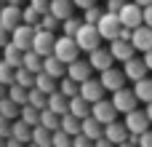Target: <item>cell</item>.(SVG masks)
<instances>
[{"mask_svg": "<svg viewBox=\"0 0 152 147\" xmlns=\"http://www.w3.org/2000/svg\"><path fill=\"white\" fill-rule=\"evenodd\" d=\"M75 40H77V46H80V51H94L96 46H102V32H99V27L96 24H91V21H86L83 19V24H80V29L75 32Z\"/></svg>", "mask_w": 152, "mask_h": 147, "instance_id": "1", "label": "cell"}, {"mask_svg": "<svg viewBox=\"0 0 152 147\" xmlns=\"http://www.w3.org/2000/svg\"><path fill=\"white\" fill-rule=\"evenodd\" d=\"M53 54L64 62V64H69V62H75L77 56H80V46H77V40H75V35H64L61 32V37H56V46H53Z\"/></svg>", "mask_w": 152, "mask_h": 147, "instance_id": "2", "label": "cell"}, {"mask_svg": "<svg viewBox=\"0 0 152 147\" xmlns=\"http://www.w3.org/2000/svg\"><path fill=\"white\" fill-rule=\"evenodd\" d=\"M96 27L102 32V40H115L120 35V29H123V21H120V16L115 11H104V16L96 21Z\"/></svg>", "mask_w": 152, "mask_h": 147, "instance_id": "3", "label": "cell"}, {"mask_svg": "<svg viewBox=\"0 0 152 147\" xmlns=\"http://www.w3.org/2000/svg\"><path fill=\"white\" fill-rule=\"evenodd\" d=\"M118 16H120V21H123V27H128V29H134V27H139L142 21H144V8L136 3V0H126V5L118 11Z\"/></svg>", "mask_w": 152, "mask_h": 147, "instance_id": "4", "label": "cell"}, {"mask_svg": "<svg viewBox=\"0 0 152 147\" xmlns=\"http://www.w3.org/2000/svg\"><path fill=\"white\" fill-rule=\"evenodd\" d=\"M99 80H102V86H104V91H118V88H123L126 86V70L123 67H107V70H102V75H99Z\"/></svg>", "mask_w": 152, "mask_h": 147, "instance_id": "5", "label": "cell"}, {"mask_svg": "<svg viewBox=\"0 0 152 147\" xmlns=\"http://www.w3.org/2000/svg\"><path fill=\"white\" fill-rule=\"evenodd\" d=\"M126 126H128L131 134H142V131H147V129L152 126L150 115H147V107H144V110H142V107L128 110V112H126Z\"/></svg>", "mask_w": 152, "mask_h": 147, "instance_id": "6", "label": "cell"}, {"mask_svg": "<svg viewBox=\"0 0 152 147\" xmlns=\"http://www.w3.org/2000/svg\"><path fill=\"white\" fill-rule=\"evenodd\" d=\"M53 46H56V35L51 29H43L40 24L35 27V40H32V48L40 54V56H48L53 54Z\"/></svg>", "mask_w": 152, "mask_h": 147, "instance_id": "7", "label": "cell"}, {"mask_svg": "<svg viewBox=\"0 0 152 147\" xmlns=\"http://www.w3.org/2000/svg\"><path fill=\"white\" fill-rule=\"evenodd\" d=\"M112 104L118 107V112H128V110H134V107H139V96H136V91L134 88H118V91H112Z\"/></svg>", "mask_w": 152, "mask_h": 147, "instance_id": "8", "label": "cell"}, {"mask_svg": "<svg viewBox=\"0 0 152 147\" xmlns=\"http://www.w3.org/2000/svg\"><path fill=\"white\" fill-rule=\"evenodd\" d=\"M91 115L107 126V123L118 121V107L112 104V99H104V96H102L99 102H94V104H91Z\"/></svg>", "mask_w": 152, "mask_h": 147, "instance_id": "9", "label": "cell"}, {"mask_svg": "<svg viewBox=\"0 0 152 147\" xmlns=\"http://www.w3.org/2000/svg\"><path fill=\"white\" fill-rule=\"evenodd\" d=\"M32 40H35V27H32V24L21 21V24H16V27L11 29V43H16L21 51L32 48Z\"/></svg>", "mask_w": 152, "mask_h": 147, "instance_id": "10", "label": "cell"}, {"mask_svg": "<svg viewBox=\"0 0 152 147\" xmlns=\"http://www.w3.org/2000/svg\"><path fill=\"white\" fill-rule=\"evenodd\" d=\"M110 51H112L115 62H126V59L136 56V46L131 43V37H120V35L115 40H110Z\"/></svg>", "mask_w": 152, "mask_h": 147, "instance_id": "11", "label": "cell"}, {"mask_svg": "<svg viewBox=\"0 0 152 147\" xmlns=\"http://www.w3.org/2000/svg\"><path fill=\"white\" fill-rule=\"evenodd\" d=\"M131 43H134L136 51H142V54L150 51L152 48V27L144 24V21H142L139 27H134V29H131Z\"/></svg>", "mask_w": 152, "mask_h": 147, "instance_id": "12", "label": "cell"}, {"mask_svg": "<svg viewBox=\"0 0 152 147\" xmlns=\"http://www.w3.org/2000/svg\"><path fill=\"white\" fill-rule=\"evenodd\" d=\"M88 62H91V67L94 70H107V67H112L115 64V56H112V51L110 48H104V46H96L94 51H88Z\"/></svg>", "mask_w": 152, "mask_h": 147, "instance_id": "13", "label": "cell"}, {"mask_svg": "<svg viewBox=\"0 0 152 147\" xmlns=\"http://www.w3.org/2000/svg\"><path fill=\"white\" fill-rule=\"evenodd\" d=\"M128 126H126V121H112V123H107L104 126V137L112 142V145H126L128 142Z\"/></svg>", "mask_w": 152, "mask_h": 147, "instance_id": "14", "label": "cell"}, {"mask_svg": "<svg viewBox=\"0 0 152 147\" xmlns=\"http://www.w3.org/2000/svg\"><path fill=\"white\" fill-rule=\"evenodd\" d=\"M123 70H126V78L131 80V83H136L139 78H144L150 70H147V62L144 59H139V56H131V59H126L123 62Z\"/></svg>", "mask_w": 152, "mask_h": 147, "instance_id": "15", "label": "cell"}, {"mask_svg": "<svg viewBox=\"0 0 152 147\" xmlns=\"http://www.w3.org/2000/svg\"><path fill=\"white\" fill-rule=\"evenodd\" d=\"M67 75H69L72 80H77V83H83V80H88V78L94 75V67H91V62H83V59L77 56L75 62L67 64Z\"/></svg>", "mask_w": 152, "mask_h": 147, "instance_id": "16", "label": "cell"}, {"mask_svg": "<svg viewBox=\"0 0 152 147\" xmlns=\"http://www.w3.org/2000/svg\"><path fill=\"white\" fill-rule=\"evenodd\" d=\"M80 96H83V99H88L91 104H94V102H99V99L104 96V86H102V80H96V78L83 80V83H80Z\"/></svg>", "mask_w": 152, "mask_h": 147, "instance_id": "17", "label": "cell"}, {"mask_svg": "<svg viewBox=\"0 0 152 147\" xmlns=\"http://www.w3.org/2000/svg\"><path fill=\"white\" fill-rule=\"evenodd\" d=\"M21 8H24V5L5 3V5L0 8V24H3V27H8V29H13L16 24H21Z\"/></svg>", "mask_w": 152, "mask_h": 147, "instance_id": "18", "label": "cell"}, {"mask_svg": "<svg viewBox=\"0 0 152 147\" xmlns=\"http://www.w3.org/2000/svg\"><path fill=\"white\" fill-rule=\"evenodd\" d=\"M43 70H45L48 75H53L56 80L67 75V64H64V62H61L56 54H48V56H43Z\"/></svg>", "mask_w": 152, "mask_h": 147, "instance_id": "19", "label": "cell"}, {"mask_svg": "<svg viewBox=\"0 0 152 147\" xmlns=\"http://www.w3.org/2000/svg\"><path fill=\"white\" fill-rule=\"evenodd\" d=\"M48 107H51L53 112L64 115V112L69 110V96H64V94L56 88V91H51V94H48Z\"/></svg>", "mask_w": 152, "mask_h": 147, "instance_id": "20", "label": "cell"}, {"mask_svg": "<svg viewBox=\"0 0 152 147\" xmlns=\"http://www.w3.org/2000/svg\"><path fill=\"white\" fill-rule=\"evenodd\" d=\"M86 137H91V139H99L102 134H104V123L102 121H96L94 115H86L83 118V129H80Z\"/></svg>", "mask_w": 152, "mask_h": 147, "instance_id": "21", "label": "cell"}, {"mask_svg": "<svg viewBox=\"0 0 152 147\" xmlns=\"http://www.w3.org/2000/svg\"><path fill=\"white\" fill-rule=\"evenodd\" d=\"M11 137H16L19 142H32V126H29L27 121L16 118V121L11 123Z\"/></svg>", "mask_w": 152, "mask_h": 147, "instance_id": "22", "label": "cell"}, {"mask_svg": "<svg viewBox=\"0 0 152 147\" xmlns=\"http://www.w3.org/2000/svg\"><path fill=\"white\" fill-rule=\"evenodd\" d=\"M35 86H37L43 94H51V91H56V88H59V80H56L53 75H48L45 70H40V72L35 75Z\"/></svg>", "mask_w": 152, "mask_h": 147, "instance_id": "23", "label": "cell"}, {"mask_svg": "<svg viewBox=\"0 0 152 147\" xmlns=\"http://www.w3.org/2000/svg\"><path fill=\"white\" fill-rule=\"evenodd\" d=\"M69 112L77 118H86V115H91V102L83 99L80 94H75V96H69Z\"/></svg>", "mask_w": 152, "mask_h": 147, "instance_id": "24", "label": "cell"}, {"mask_svg": "<svg viewBox=\"0 0 152 147\" xmlns=\"http://www.w3.org/2000/svg\"><path fill=\"white\" fill-rule=\"evenodd\" d=\"M56 19H67V16H72V11H75V3L72 0H51V8H48Z\"/></svg>", "mask_w": 152, "mask_h": 147, "instance_id": "25", "label": "cell"}, {"mask_svg": "<svg viewBox=\"0 0 152 147\" xmlns=\"http://www.w3.org/2000/svg\"><path fill=\"white\" fill-rule=\"evenodd\" d=\"M134 91H136V96H139V102L142 104H147V102H152V78H139L136 83H134Z\"/></svg>", "mask_w": 152, "mask_h": 147, "instance_id": "26", "label": "cell"}, {"mask_svg": "<svg viewBox=\"0 0 152 147\" xmlns=\"http://www.w3.org/2000/svg\"><path fill=\"white\" fill-rule=\"evenodd\" d=\"M3 59L13 67H21V59H24V51L16 46V43H5L3 46Z\"/></svg>", "mask_w": 152, "mask_h": 147, "instance_id": "27", "label": "cell"}, {"mask_svg": "<svg viewBox=\"0 0 152 147\" xmlns=\"http://www.w3.org/2000/svg\"><path fill=\"white\" fill-rule=\"evenodd\" d=\"M21 64H24L27 70H32V72L37 75V72L43 70V56H40V54H37L35 48H27V51H24V59H21Z\"/></svg>", "mask_w": 152, "mask_h": 147, "instance_id": "28", "label": "cell"}, {"mask_svg": "<svg viewBox=\"0 0 152 147\" xmlns=\"http://www.w3.org/2000/svg\"><path fill=\"white\" fill-rule=\"evenodd\" d=\"M40 126H45L48 131H56V129L61 126V115L53 112L51 107H43V112H40Z\"/></svg>", "mask_w": 152, "mask_h": 147, "instance_id": "29", "label": "cell"}, {"mask_svg": "<svg viewBox=\"0 0 152 147\" xmlns=\"http://www.w3.org/2000/svg\"><path fill=\"white\" fill-rule=\"evenodd\" d=\"M61 129H64L67 134H72V137H75V134L83 129V118H77V115H72V112L67 110V112L61 115Z\"/></svg>", "mask_w": 152, "mask_h": 147, "instance_id": "30", "label": "cell"}, {"mask_svg": "<svg viewBox=\"0 0 152 147\" xmlns=\"http://www.w3.org/2000/svg\"><path fill=\"white\" fill-rule=\"evenodd\" d=\"M19 112H21V104H16L8 94L0 99V115H5V118H11V121H16L19 118Z\"/></svg>", "mask_w": 152, "mask_h": 147, "instance_id": "31", "label": "cell"}, {"mask_svg": "<svg viewBox=\"0 0 152 147\" xmlns=\"http://www.w3.org/2000/svg\"><path fill=\"white\" fill-rule=\"evenodd\" d=\"M40 112H43L40 107H35V104H29V102H27V104H21L19 118H21V121H27L29 126H37V123H40Z\"/></svg>", "mask_w": 152, "mask_h": 147, "instance_id": "32", "label": "cell"}, {"mask_svg": "<svg viewBox=\"0 0 152 147\" xmlns=\"http://www.w3.org/2000/svg\"><path fill=\"white\" fill-rule=\"evenodd\" d=\"M13 83H19V86H24V88H32V86H35V72L27 70L24 64L16 67V78H13Z\"/></svg>", "mask_w": 152, "mask_h": 147, "instance_id": "33", "label": "cell"}, {"mask_svg": "<svg viewBox=\"0 0 152 147\" xmlns=\"http://www.w3.org/2000/svg\"><path fill=\"white\" fill-rule=\"evenodd\" d=\"M59 91L64 96H75V94H80V83L72 80L69 75H64V78H59Z\"/></svg>", "mask_w": 152, "mask_h": 147, "instance_id": "34", "label": "cell"}, {"mask_svg": "<svg viewBox=\"0 0 152 147\" xmlns=\"http://www.w3.org/2000/svg\"><path fill=\"white\" fill-rule=\"evenodd\" d=\"M27 102L43 110V107H48V94H43V91H40L37 86H32V88L27 91Z\"/></svg>", "mask_w": 152, "mask_h": 147, "instance_id": "35", "label": "cell"}, {"mask_svg": "<svg viewBox=\"0 0 152 147\" xmlns=\"http://www.w3.org/2000/svg\"><path fill=\"white\" fill-rule=\"evenodd\" d=\"M32 142L35 145H40V147H48L51 145V131L45 129V126H32Z\"/></svg>", "mask_w": 152, "mask_h": 147, "instance_id": "36", "label": "cell"}, {"mask_svg": "<svg viewBox=\"0 0 152 147\" xmlns=\"http://www.w3.org/2000/svg\"><path fill=\"white\" fill-rule=\"evenodd\" d=\"M51 145L53 147H69L72 145V134H67V131L59 126L56 131H51Z\"/></svg>", "mask_w": 152, "mask_h": 147, "instance_id": "37", "label": "cell"}, {"mask_svg": "<svg viewBox=\"0 0 152 147\" xmlns=\"http://www.w3.org/2000/svg\"><path fill=\"white\" fill-rule=\"evenodd\" d=\"M40 16H43V13H40L35 5H24V8H21V21H27V24H32V27L40 24Z\"/></svg>", "mask_w": 152, "mask_h": 147, "instance_id": "38", "label": "cell"}, {"mask_svg": "<svg viewBox=\"0 0 152 147\" xmlns=\"http://www.w3.org/2000/svg\"><path fill=\"white\" fill-rule=\"evenodd\" d=\"M27 91H29V88H24V86H19V83H11V86H8V96H11L16 104H27Z\"/></svg>", "mask_w": 152, "mask_h": 147, "instance_id": "39", "label": "cell"}, {"mask_svg": "<svg viewBox=\"0 0 152 147\" xmlns=\"http://www.w3.org/2000/svg\"><path fill=\"white\" fill-rule=\"evenodd\" d=\"M13 78H16V67H13V64H8L5 59H0V80H3L5 86H11V83H13Z\"/></svg>", "mask_w": 152, "mask_h": 147, "instance_id": "40", "label": "cell"}, {"mask_svg": "<svg viewBox=\"0 0 152 147\" xmlns=\"http://www.w3.org/2000/svg\"><path fill=\"white\" fill-rule=\"evenodd\" d=\"M40 27H43V29H51V32H56V29L61 27V19H56L51 11H45V13L40 16Z\"/></svg>", "mask_w": 152, "mask_h": 147, "instance_id": "41", "label": "cell"}, {"mask_svg": "<svg viewBox=\"0 0 152 147\" xmlns=\"http://www.w3.org/2000/svg\"><path fill=\"white\" fill-rule=\"evenodd\" d=\"M104 11H107V8H102V5L96 3V5H91V8H86V11H83V19H86V21H91V24H96V21L104 16Z\"/></svg>", "mask_w": 152, "mask_h": 147, "instance_id": "42", "label": "cell"}, {"mask_svg": "<svg viewBox=\"0 0 152 147\" xmlns=\"http://www.w3.org/2000/svg\"><path fill=\"white\" fill-rule=\"evenodd\" d=\"M80 24H83V19H75V16H67V19L61 21V32H64V35H75V32L80 29Z\"/></svg>", "mask_w": 152, "mask_h": 147, "instance_id": "43", "label": "cell"}, {"mask_svg": "<svg viewBox=\"0 0 152 147\" xmlns=\"http://www.w3.org/2000/svg\"><path fill=\"white\" fill-rule=\"evenodd\" d=\"M72 145H75V147H88V145H94V139H91V137H86L83 131H77V134L72 137Z\"/></svg>", "mask_w": 152, "mask_h": 147, "instance_id": "44", "label": "cell"}, {"mask_svg": "<svg viewBox=\"0 0 152 147\" xmlns=\"http://www.w3.org/2000/svg\"><path fill=\"white\" fill-rule=\"evenodd\" d=\"M104 3H107L104 8H107V11H115V13H118V11L126 5V0H104Z\"/></svg>", "mask_w": 152, "mask_h": 147, "instance_id": "45", "label": "cell"}, {"mask_svg": "<svg viewBox=\"0 0 152 147\" xmlns=\"http://www.w3.org/2000/svg\"><path fill=\"white\" fill-rule=\"evenodd\" d=\"M29 5H35L40 13H45V11L51 8V0H29Z\"/></svg>", "mask_w": 152, "mask_h": 147, "instance_id": "46", "label": "cell"}, {"mask_svg": "<svg viewBox=\"0 0 152 147\" xmlns=\"http://www.w3.org/2000/svg\"><path fill=\"white\" fill-rule=\"evenodd\" d=\"M139 145H144V147H152V131H150V129L139 134Z\"/></svg>", "mask_w": 152, "mask_h": 147, "instance_id": "47", "label": "cell"}, {"mask_svg": "<svg viewBox=\"0 0 152 147\" xmlns=\"http://www.w3.org/2000/svg\"><path fill=\"white\" fill-rule=\"evenodd\" d=\"M5 43H11V29H8V27H3V24H0V48H3V46H5Z\"/></svg>", "mask_w": 152, "mask_h": 147, "instance_id": "48", "label": "cell"}, {"mask_svg": "<svg viewBox=\"0 0 152 147\" xmlns=\"http://www.w3.org/2000/svg\"><path fill=\"white\" fill-rule=\"evenodd\" d=\"M75 3V8H80V11H86V8H91V5H96L99 0H72Z\"/></svg>", "mask_w": 152, "mask_h": 147, "instance_id": "49", "label": "cell"}, {"mask_svg": "<svg viewBox=\"0 0 152 147\" xmlns=\"http://www.w3.org/2000/svg\"><path fill=\"white\" fill-rule=\"evenodd\" d=\"M144 24H150V27H152V3H150V5H144Z\"/></svg>", "mask_w": 152, "mask_h": 147, "instance_id": "50", "label": "cell"}, {"mask_svg": "<svg viewBox=\"0 0 152 147\" xmlns=\"http://www.w3.org/2000/svg\"><path fill=\"white\" fill-rule=\"evenodd\" d=\"M142 59L147 62V70L152 72V48H150V51H144V56H142Z\"/></svg>", "mask_w": 152, "mask_h": 147, "instance_id": "51", "label": "cell"}, {"mask_svg": "<svg viewBox=\"0 0 152 147\" xmlns=\"http://www.w3.org/2000/svg\"><path fill=\"white\" fill-rule=\"evenodd\" d=\"M5 94H8V86H5V83H3V80H0V99H3V96H5Z\"/></svg>", "mask_w": 152, "mask_h": 147, "instance_id": "52", "label": "cell"}, {"mask_svg": "<svg viewBox=\"0 0 152 147\" xmlns=\"http://www.w3.org/2000/svg\"><path fill=\"white\" fill-rule=\"evenodd\" d=\"M147 115H150V121H152V102H147Z\"/></svg>", "mask_w": 152, "mask_h": 147, "instance_id": "53", "label": "cell"}, {"mask_svg": "<svg viewBox=\"0 0 152 147\" xmlns=\"http://www.w3.org/2000/svg\"><path fill=\"white\" fill-rule=\"evenodd\" d=\"M136 3H139V5H142V8H144V5H150L152 0H136Z\"/></svg>", "mask_w": 152, "mask_h": 147, "instance_id": "54", "label": "cell"}, {"mask_svg": "<svg viewBox=\"0 0 152 147\" xmlns=\"http://www.w3.org/2000/svg\"><path fill=\"white\" fill-rule=\"evenodd\" d=\"M8 3H13V5H21V3H24V0H8Z\"/></svg>", "mask_w": 152, "mask_h": 147, "instance_id": "55", "label": "cell"}, {"mask_svg": "<svg viewBox=\"0 0 152 147\" xmlns=\"http://www.w3.org/2000/svg\"><path fill=\"white\" fill-rule=\"evenodd\" d=\"M5 3H8V0H0V8H3V5H5Z\"/></svg>", "mask_w": 152, "mask_h": 147, "instance_id": "56", "label": "cell"}, {"mask_svg": "<svg viewBox=\"0 0 152 147\" xmlns=\"http://www.w3.org/2000/svg\"><path fill=\"white\" fill-rule=\"evenodd\" d=\"M0 59H3V48H0Z\"/></svg>", "mask_w": 152, "mask_h": 147, "instance_id": "57", "label": "cell"}]
</instances>
